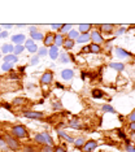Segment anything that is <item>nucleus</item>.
I'll use <instances>...</instances> for the list:
<instances>
[{"instance_id":"f257e3e1","label":"nucleus","mask_w":135,"mask_h":152,"mask_svg":"<svg viewBox=\"0 0 135 152\" xmlns=\"http://www.w3.org/2000/svg\"><path fill=\"white\" fill-rule=\"evenodd\" d=\"M10 134H12L17 139H25V138H29V130L26 129V126L21 125H13L12 129H10Z\"/></svg>"},{"instance_id":"f03ea898","label":"nucleus","mask_w":135,"mask_h":152,"mask_svg":"<svg viewBox=\"0 0 135 152\" xmlns=\"http://www.w3.org/2000/svg\"><path fill=\"white\" fill-rule=\"evenodd\" d=\"M3 138H4L7 142V148H9V150H12V151H18L21 148L20 139L15 138L12 134H5V135H3Z\"/></svg>"},{"instance_id":"7ed1b4c3","label":"nucleus","mask_w":135,"mask_h":152,"mask_svg":"<svg viewBox=\"0 0 135 152\" xmlns=\"http://www.w3.org/2000/svg\"><path fill=\"white\" fill-rule=\"evenodd\" d=\"M90 40H91V43L93 44H99V46H103L104 43H105V38L101 33L99 31V29H92L91 31H90Z\"/></svg>"},{"instance_id":"20e7f679","label":"nucleus","mask_w":135,"mask_h":152,"mask_svg":"<svg viewBox=\"0 0 135 152\" xmlns=\"http://www.w3.org/2000/svg\"><path fill=\"white\" fill-rule=\"evenodd\" d=\"M23 117H26V118H31V120H42L44 118V112H38V110H23L22 112Z\"/></svg>"},{"instance_id":"39448f33","label":"nucleus","mask_w":135,"mask_h":152,"mask_svg":"<svg viewBox=\"0 0 135 152\" xmlns=\"http://www.w3.org/2000/svg\"><path fill=\"white\" fill-rule=\"evenodd\" d=\"M40 85L43 86H48L53 82V72L52 70H46L43 74L40 75V79H39Z\"/></svg>"},{"instance_id":"423d86ee","label":"nucleus","mask_w":135,"mask_h":152,"mask_svg":"<svg viewBox=\"0 0 135 152\" xmlns=\"http://www.w3.org/2000/svg\"><path fill=\"white\" fill-rule=\"evenodd\" d=\"M98 146H99L98 140H95V139H88V140H86L85 146L82 147V151H83V152H92V151H95L96 148H98Z\"/></svg>"},{"instance_id":"0eeeda50","label":"nucleus","mask_w":135,"mask_h":152,"mask_svg":"<svg viewBox=\"0 0 135 152\" xmlns=\"http://www.w3.org/2000/svg\"><path fill=\"white\" fill-rule=\"evenodd\" d=\"M98 27L101 34H113L116 25H113V23H100Z\"/></svg>"},{"instance_id":"6e6552de","label":"nucleus","mask_w":135,"mask_h":152,"mask_svg":"<svg viewBox=\"0 0 135 152\" xmlns=\"http://www.w3.org/2000/svg\"><path fill=\"white\" fill-rule=\"evenodd\" d=\"M55 35H56V34L52 33V31L47 33L46 35H44L43 44H44V47H46V48H50L52 46H55Z\"/></svg>"},{"instance_id":"1a4fd4ad","label":"nucleus","mask_w":135,"mask_h":152,"mask_svg":"<svg viewBox=\"0 0 135 152\" xmlns=\"http://www.w3.org/2000/svg\"><path fill=\"white\" fill-rule=\"evenodd\" d=\"M114 53H116V56L121 58V60H123V58H127V57H130V56H133V53L129 52V51H126L125 48L122 47H116L114 48Z\"/></svg>"},{"instance_id":"9d476101","label":"nucleus","mask_w":135,"mask_h":152,"mask_svg":"<svg viewBox=\"0 0 135 152\" xmlns=\"http://www.w3.org/2000/svg\"><path fill=\"white\" fill-rule=\"evenodd\" d=\"M10 39H12V44L23 46V43H25V40H26V37L23 35V34H16V35H13Z\"/></svg>"},{"instance_id":"9b49d317","label":"nucleus","mask_w":135,"mask_h":152,"mask_svg":"<svg viewBox=\"0 0 135 152\" xmlns=\"http://www.w3.org/2000/svg\"><path fill=\"white\" fill-rule=\"evenodd\" d=\"M68 126L72 127V129H74V130H81V129H83V124H82L81 120H78V117H75V118H73V120L69 121Z\"/></svg>"},{"instance_id":"f8f14e48","label":"nucleus","mask_w":135,"mask_h":152,"mask_svg":"<svg viewBox=\"0 0 135 152\" xmlns=\"http://www.w3.org/2000/svg\"><path fill=\"white\" fill-rule=\"evenodd\" d=\"M93 25H91V23H79L78 25V31L79 34H87L92 30Z\"/></svg>"},{"instance_id":"ddd939ff","label":"nucleus","mask_w":135,"mask_h":152,"mask_svg":"<svg viewBox=\"0 0 135 152\" xmlns=\"http://www.w3.org/2000/svg\"><path fill=\"white\" fill-rule=\"evenodd\" d=\"M74 77V70L73 69H64V70L61 72V78L64 79V81H70Z\"/></svg>"},{"instance_id":"4468645a","label":"nucleus","mask_w":135,"mask_h":152,"mask_svg":"<svg viewBox=\"0 0 135 152\" xmlns=\"http://www.w3.org/2000/svg\"><path fill=\"white\" fill-rule=\"evenodd\" d=\"M58 55H60V51H58V48L56 46H52L48 48V56H50L52 60H57Z\"/></svg>"},{"instance_id":"2eb2a0df","label":"nucleus","mask_w":135,"mask_h":152,"mask_svg":"<svg viewBox=\"0 0 135 152\" xmlns=\"http://www.w3.org/2000/svg\"><path fill=\"white\" fill-rule=\"evenodd\" d=\"M13 50H15V46L12 43H5L1 46V53H4V56L9 53H13Z\"/></svg>"},{"instance_id":"dca6fc26","label":"nucleus","mask_w":135,"mask_h":152,"mask_svg":"<svg viewBox=\"0 0 135 152\" xmlns=\"http://www.w3.org/2000/svg\"><path fill=\"white\" fill-rule=\"evenodd\" d=\"M109 68L113 69L116 72H123L125 70V64L123 63H120V61H114V63H109Z\"/></svg>"},{"instance_id":"f3484780","label":"nucleus","mask_w":135,"mask_h":152,"mask_svg":"<svg viewBox=\"0 0 135 152\" xmlns=\"http://www.w3.org/2000/svg\"><path fill=\"white\" fill-rule=\"evenodd\" d=\"M85 143H86V138H85V137L74 138V142H73L74 147H75V148H78V150H82V147L85 146Z\"/></svg>"},{"instance_id":"a211bd4d","label":"nucleus","mask_w":135,"mask_h":152,"mask_svg":"<svg viewBox=\"0 0 135 152\" xmlns=\"http://www.w3.org/2000/svg\"><path fill=\"white\" fill-rule=\"evenodd\" d=\"M57 135L60 137V138H62V139H65V140L68 142V143H73V142H74V138L70 137V135H69V134H66L64 130L57 129Z\"/></svg>"},{"instance_id":"6ab92c4d","label":"nucleus","mask_w":135,"mask_h":152,"mask_svg":"<svg viewBox=\"0 0 135 152\" xmlns=\"http://www.w3.org/2000/svg\"><path fill=\"white\" fill-rule=\"evenodd\" d=\"M90 42V33L87 34H79V37L77 38L75 43L78 44H85V43H88Z\"/></svg>"},{"instance_id":"aec40b11","label":"nucleus","mask_w":135,"mask_h":152,"mask_svg":"<svg viewBox=\"0 0 135 152\" xmlns=\"http://www.w3.org/2000/svg\"><path fill=\"white\" fill-rule=\"evenodd\" d=\"M64 40H65V37L62 35V34H60V33H56V35H55V46H56L57 48L62 47Z\"/></svg>"},{"instance_id":"412c9836","label":"nucleus","mask_w":135,"mask_h":152,"mask_svg":"<svg viewBox=\"0 0 135 152\" xmlns=\"http://www.w3.org/2000/svg\"><path fill=\"white\" fill-rule=\"evenodd\" d=\"M88 47H90V53H95V55H98V53H100V52L103 51L101 46H99V44L90 43V44H88Z\"/></svg>"},{"instance_id":"4be33fe9","label":"nucleus","mask_w":135,"mask_h":152,"mask_svg":"<svg viewBox=\"0 0 135 152\" xmlns=\"http://www.w3.org/2000/svg\"><path fill=\"white\" fill-rule=\"evenodd\" d=\"M27 103V100L22 96H18V98H15L12 100V105H16V107H21V105H25Z\"/></svg>"},{"instance_id":"5701e85b","label":"nucleus","mask_w":135,"mask_h":152,"mask_svg":"<svg viewBox=\"0 0 135 152\" xmlns=\"http://www.w3.org/2000/svg\"><path fill=\"white\" fill-rule=\"evenodd\" d=\"M18 61V56L13 53H9V55H5L4 56V63H9V64H15Z\"/></svg>"},{"instance_id":"b1692460","label":"nucleus","mask_w":135,"mask_h":152,"mask_svg":"<svg viewBox=\"0 0 135 152\" xmlns=\"http://www.w3.org/2000/svg\"><path fill=\"white\" fill-rule=\"evenodd\" d=\"M34 142L39 146H46V140H44V137H43V133H39V134H35L34 135Z\"/></svg>"},{"instance_id":"393cba45","label":"nucleus","mask_w":135,"mask_h":152,"mask_svg":"<svg viewBox=\"0 0 135 152\" xmlns=\"http://www.w3.org/2000/svg\"><path fill=\"white\" fill-rule=\"evenodd\" d=\"M74 46H75V42H74V40H70V39H68V38H65L64 44H62V47H64L65 50H66V51L73 50V48H74Z\"/></svg>"},{"instance_id":"a878e982","label":"nucleus","mask_w":135,"mask_h":152,"mask_svg":"<svg viewBox=\"0 0 135 152\" xmlns=\"http://www.w3.org/2000/svg\"><path fill=\"white\" fill-rule=\"evenodd\" d=\"M60 63L62 64H68L69 61H70V57H69V53L68 52H61L60 55H58V58H57Z\"/></svg>"},{"instance_id":"bb28decb","label":"nucleus","mask_w":135,"mask_h":152,"mask_svg":"<svg viewBox=\"0 0 135 152\" xmlns=\"http://www.w3.org/2000/svg\"><path fill=\"white\" fill-rule=\"evenodd\" d=\"M30 38L34 40V42H35V40H43L44 39V34L40 33L39 30H38V31H35V33H30Z\"/></svg>"},{"instance_id":"cd10ccee","label":"nucleus","mask_w":135,"mask_h":152,"mask_svg":"<svg viewBox=\"0 0 135 152\" xmlns=\"http://www.w3.org/2000/svg\"><path fill=\"white\" fill-rule=\"evenodd\" d=\"M79 37V31H78V30H70V31H69L68 34H66V38H68V39H70V40H74V42H75V40H77V38Z\"/></svg>"},{"instance_id":"c85d7f7f","label":"nucleus","mask_w":135,"mask_h":152,"mask_svg":"<svg viewBox=\"0 0 135 152\" xmlns=\"http://www.w3.org/2000/svg\"><path fill=\"white\" fill-rule=\"evenodd\" d=\"M91 95H92L93 99H103L104 98V91L103 90H99V88H95V90H92Z\"/></svg>"},{"instance_id":"c756f323","label":"nucleus","mask_w":135,"mask_h":152,"mask_svg":"<svg viewBox=\"0 0 135 152\" xmlns=\"http://www.w3.org/2000/svg\"><path fill=\"white\" fill-rule=\"evenodd\" d=\"M72 29H73V25H70V23H65V25H62V26H61V29H60V31H58V33L62 34V35L65 37L69 31H70Z\"/></svg>"},{"instance_id":"7c9ffc66","label":"nucleus","mask_w":135,"mask_h":152,"mask_svg":"<svg viewBox=\"0 0 135 152\" xmlns=\"http://www.w3.org/2000/svg\"><path fill=\"white\" fill-rule=\"evenodd\" d=\"M1 70H3V72H7V73H10V72L13 70V64L3 63V65H1Z\"/></svg>"},{"instance_id":"2f4dec72","label":"nucleus","mask_w":135,"mask_h":152,"mask_svg":"<svg viewBox=\"0 0 135 152\" xmlns=\"http://www.w3.org/2000/svg\"><path fill=\"white\" fill-rule=\"evenodd\" d=\"M101 110L103 112H105V113H116V109H114L112 105H109V104H104L101 107Z\"/></svg>"},{"instance_id":"473e14b6","label":"nucleus","mask_w":135,"mask_h":152,"mask_svg":"<svg viewBox=\"0 0 135 152\" xmlns=\"http://www.w3.org/2000/svg\"><path fill=\"white\" fill-rule=\"evenodd\" d=\"M36 55L39 57H44V56H47L48 55V48H46V47H40V48H38V52H36Z\"/></svg>"},{"instance_id":"72a5a7b5","label":"nucleus","mask_w":135,"mask_h":152,"mask_svg":"<svg viewBox=\"0 0 135 152\" xmlns=\"http://www.w3.org/2000/svg\"><path fill=\"white\" fill-rule=\"evenodd\" d=\"M25 51V47L23 46H16L15 50H13V55H16V56H18V55H21Z\"/></svg>"},{"instance_id":"f704fd0d","label":"nucleus","mask_w":135,"mask_h":152,"mask_svg":"<svg viewBox=\"0 0 135 152\" xmlns=\"http://www.w3.org/2000/svg\"><path fill=\"white\" fill-rule=\"evenodd\" d=\"M52 108H53L55 110H61L62 109V104L60 100H55L53 103H52Z\"/></svg>"},{"instance_id":"c9c22d12","label":"nucleus","mask_w":135,"mask_h":152,"mask_svg":"<svg viewBox=\"0 0 135 152\" xmlns=\"http://www.w3.org/2000/svg\"><path fill=\"white\" fill-rule=\"evenodd\" d=\"M34 44H35V42H34L31 38H29V39H26L25 40V43H23V47H25V50H27V48H30V47H33Z\"/></svg>"},{"instance_id":"e433bc0d","label":"nucleus","mask_w":135,"mask_h":152,"mask_svg":"<svg viewBox=\"0 0 135 152\" xmlns=\"http://www.w3.org/2000/svg\"><path fill=\"white\" fill-rule=\"evenodd\" d=\"M39 152H53V146H42Z\"/></svg>"},{"instance_id":"4c0bfd02","label":"nucleus","mask_w":135,"mask_h":152,"mask_svg":"<svg viewBox=\"0 0 135 152\" xmlns=\"http://www.w3.org/2000/svg\"><path fill=\"white\" fill-rule=\"evenodd\" d=\"M125 150L126 152H135V146H133L131 143H125Z\"/></svg>"},{"instance_id":"58836bf2","label":"nucleus","mask_w":135,"mask_h":152,"mask_svg":"<svg viewBox=\"0 0 135 152\" xmlns=\"http://www.w3.org/2000/svg\"><path fill=\"white\" fill-rule=\"evenodd\" d=\"M117 135H118L121 139H123V140L127 139V137H126V134H125V131L121 130V129H117Z\"/></svg>"},{"instance_id":"ea45409f","label":"nucleus","mask_w":135,"mask_h":152,"mask_svg":"<svg viewBox=\"0 0 135 152\" xmlns=\"http://www.w3.org/2000/svg\"><path fill=\"white\" fill-rule=\"evenodd\" d=\"M126 31H127V30L125 29L123 26H121V27H118V29L116 30V31H114V34H116V35H122V34H125Z\"/></svg>"},{"instance_id":"a19ab883","label":"nucleus","mask_w":135,"mask_h":152,"mask_svg":"<svg viewBox=\"0 0 135 152\" xmlns=\"http://www.w3.org/2000/svg\"><path fill=\"white\" fill-rule=\"evenodd\" d=\"M53 152H66V148L64 146H53Z\"/></svg>"},{"instance_id":"79ce46f5","label":"nucleus","mask_w":135,"mask_h":152,"mask_svg":"<svg viewBox=\"0 0 135 152\" xmlns=\"http://www.w3.org/2000/svg\"><path fill=\"white\" fill-rule=\"evenodd\" d=\"M38 63H39V56H38V55H35V56L31 57V60H30V65H36Z\"/></svg>"},{"instance_id":"37998d69","label":"nucleus","mask_w":135,"mask_h":152,"mask_svg":"<svg viewBox=\"0 0 135 152\" xmlns=\"http://www.w3.org/2000/svg\"><path fill=\"white\" fill-rule=\"evenodd\" d=\"M127 121H129V122H135V109L127 116Z\"/></svg>"},{"instance_id":"c03bdc74","label":"nucleus","mask_w":135,"mask_h":152,"mask_svg":"<svg viewBox=\"0 0 135 152\" xmlns=\"http://www.w3.org/2000/svg\"><path fill=\"white\" fill-rule=\"evenodd\" d=\"M38 48H39V47H38V46H36V44H34V46H33V47L27 48V51H29V52H30V53H36V52H38Z\"/></svg>"},{"instance_id":"a18cd8bd","label":"nucleus","mask_w":135,"mask_h":152,"mask_svg":"<svg viewBox=\"0 0 135 152\" xmlns=\"http://www.w3.org/2000/svg\"><path fill=\"white\" fill-rule=\"evenodd\" d=\"M9 78H10V79H17V81H18V79H20V75L12 70V72L9 73Z\"/></svg>"},{"instance_id":"49530a36","label":"nucleus","mask_w":135,"mask_h":152,"mask_svg":"<svg viewBox=\"0 0 135 152\" xmlns=\"http://www.w3.org/2000/svg\"><path fill=\"white\" fill-rule=\"evenodd\" d=\"M127 127H129V130L131 133H135V122H129L127 124Z\"/></svg>"},{"instance_id":"de8ad7c7","label":"nucleus","mask_w":135,"mask_h":152,"mask_svg":"<svg viewBox=\"0 0 135 152\" xmlns=\"http://www.w3.org/2000/svg\"><path fill=\"white\" fill-rule=\"evenodd\" d=\"M61 26H62V25H60V23H52V25H51L52 29H53V30H56V31H60Z\"/></svg>"},{"instance_id":"09e8293b","label":"nucleus","mask_w":135,"mask_h":152,"mask_svg":"<svg viewBox=\"0 0 135 152\" xmlns=\"http://www.w3.org/2000/svg\"><path fill=\"white\" fill-rule=\"evenodd\" d=\"M23 152H35V150H34V147H31V146H25L23 147Z\"/></svg>"},{"instance_id":"8fccbe9b","label":"nucleus","mask_w":135,"mask_h":152,"mask_svg":"<svg viewBox=\"0 0 135 152\" xmlns=\"http://www.w3.org/2000/svg\"><path fill=\"white\" fill-rule=\"evenodd\" d=\"M0 147L7 148V142H5V139L3 137H0Z\"/></svg>"},{"instance_id":"3c124183","label":"nucleus","mask_w":135,"mask_h":152,"mask_svg":"<svg viewBox=\"0 0 135 152\" xmlns=\"http://www.w3.org/2000/svg\"><path fill=\"white\" fill-rule=\"evenodd\" d=\"M81 52H82V53H90V47H88V46L83 47L82 50H81Z\"/></svg>"},{"instance_id":"603ef678","label":"nucleus","mask_w":135,"mask_h":152,"mask_svg":"<svg viewBox=\"0 0 135 152\" xmlns=\"http://www.w3.org/2000/svg\"><path fill=\"white\" fill-rule=\"evenodd\" d=\"M7 37H8V31H4V30H3V31L0 33V39H4Z\"/></svg>"},{"instance_id":"864d4df0","label":"nucleus","mask_w":135,"mask_h":152,"mask_svg":"<svg viewBox=\"0 0 135 152\" xmlns=\"http://www.w3.org/2000/svg\"><path fill=\"white\" fill-rule=\"evenodd\" d=\"M29 31L30 33H35V31H38V27L36 26H30L29 27Z\"/></svg>"},{"instance_id":"5fc2aeb1","label":"nucleus","mask_w":135,"mask_h":152,"mask_svg":"<svg viewBox=\"0 0 135 152\" xmlns=\"http://www.w3.org/2000/svg\"><path fill=\"white\" fill-rule=\"evenodd\" d=\"M55 86H56V88H61V90L64 88V86H62L61 83H57V82H56V83H55Z\"/></svg>"},{"instance_id":"6e6d98bb","label":"nucleus","mask_w":135,"mask_h":152,"mask_svg":"<svg viewBox=\"0 0 135 152\" xmlns=\"http://www.w3.org/2000/svg\"><path fill=\"white\" fill-rule=\"evenodd\" d=\"M3 107H4L5 109H10L12 108V104H3Z\"/></svg>"},{"instance_id":"4d7b16f0","label":"nucleus","mask_w":135,"mask_h":152,"mask_svg":"<svg viewBox=\"0 0 135 152\" xmlns=\"http://www.w3.org/2000/svg\"><path fill=\"white\" fill-rule=\"evenodd\" d=\"M4 27H5V29H12V27H13V25H10V23H5V25H4Z\"/></svg>"},{"instance_id":"13d9d810","label":"nucleus","mask_w":135,"mask_h":152,"mask_svg":"<svg viewBox=\"0 0 135 152\" xmlns=\"http://www.w3.org/2000/svg\"><path fill=\"white\" fill-rule=\"evenodd\" d=\"M25 69H26V66H20V68H18V70L21 72V73H22V72L25 70Z\"/></svg>"},{"instance_id":"bf43d9fd","label":"nucleus","mask_w":135,"mask_h":152,"mask_svg":"<svg viewBox=\"0 0 135 152\" xmlns=\"http://www.w3.org/2000/svg\"><path fill=\"white\" fill-rule=\"evenodd\" d=\"M86 75H87V74H86L85 72H82V74H81V78H82V79H85V78H86Z\"/></svg>"},{"instance_id":"052dcab7","label":"nucleus","mask_w":135,"mask_h":152,"mask_svg":"<svg viewBox=\"0 0 135 152\" xmlns=\"http://www.w3.org/2000/svg\"><path fill=\"white\" fill-rule=\"evenodd\" d=\"M3 31V30H1V26H0V33H1Z\"/></svg>"},{"instance_id":"680f3d73","label":"nucleus","mask_w":135,"mask_h":152,"mask_svg":"<svg viewBox=\"0 0 135 152\" xmlns=\"http://www.w3.org/2000/svg\"><path fill=\"white\" fill-rule=\"evenodd\" d=\"M0 56H1V55H0Z\"/></svg>"}]
</instances>
